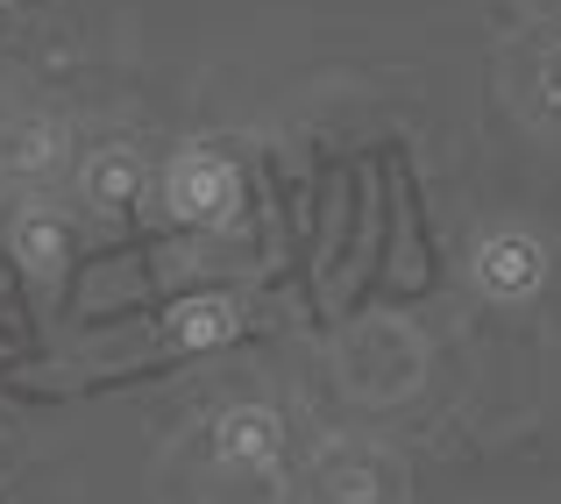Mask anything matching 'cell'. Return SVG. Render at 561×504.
<instances>
[{
	"label": "cell",
	"mask_w": 561,
	"mask_h": 504,
	"mask_svg": "<svg viewBox=\"0 0 561 504\" xmlns=\"http://www.w3.org/2000/svg\"><path fill=\"white\" fill-rule=\"evenodd\" d=\"M65 214H50V206H22L14 214V234H8V249L22 256V271H36V277H50L57 263H65Z\"/></svg>",
	"instance_id": "4"
},
{
	"label": "cell",
	"mask_w": 561,
	"mask_h": 504,
	"mask_svg": "<svg viewBox=\"0 0 561 504\" xmlns=\"http://www.w3.org/2000/svg\"><path fill=\"white\" fill-rule=\"evenodd\" d=\"M57 157H65V128L57 122H22L8 136V171H22V177H43Z\"/></svg>",
	"instance_id": "6"
},
{
	"label": "cell",
	"mask_w": 561,
	"mask_h": 504,
	"mask_svg": "<svg viewBox=\"0 0 561 504\" xmlns=\"http://www.w3.org/2000/svg\"><path fill=\"white\" fill-rule=\"evenodd\" d=\"M85 192H93V206H128L142 192V157L136 150H93L85 157Z\"/></svg>",
	"instance_id": "5"
},
{
	"label": "cell",
	"mask_w": 561,
	"mask_h": 504,
	"mask_svg": "<svg viewBox=\"0 0 561 504\" xmlns=\"http://www.w3.org/2000/svg\"><path fill=\"white\" fill-rule=\"evenodd\" d=\"M477 285L491 291V299H534L540 285H548V249H540V234L526 228H497L477 242Z\"/></svg>",
	"instance_id": "2"
},
{
	"label": "cell",
	"mask_w": 561,
	"mask_h": 504,
	"mask_svg": "<svg viewBox=\"0 0 561 504\" xmlns=\"http://www.w3.org/2000/svg\"><path fill=\"white\" fill-rule=\"evenodd\" d=\"M242 192V171L214 150V142H185L179 157L164 164V206L179 220H220Z\"/></svg>",
	"instance_id": "1"
},
{
	"label": "cell",
	"mask_w": 561,
	"mask_h": 504,
	"mask_svg": "<svg viewBox=\"0 0 561 504\" xmlns=\"http://www.w3.org/2000/svg\"><path fill=\"white\" fill-rule=\"evenodd\" d=\"M242 334V306L220 299V291H199V299H179L171 313V341L179 348H220V341Z\"/></svg>",
	"instance_id": "3"
},
{
	"label": "cell",
	"mask_w": 561,
	"mask_h": 504,
	"mask_svg": "<svg viewBox=\"0 0 561 504\" xmlns=\"http://www.w3.org/2000/svg\"><path fill=\"white\" fill-rule=\"evenodd\" d=\"M271 440H277V426H271V412H228V426H220V448L228 455H271Z\"/></svg>",
	"instance_id": "7"
}]
</instances>
